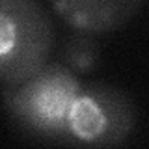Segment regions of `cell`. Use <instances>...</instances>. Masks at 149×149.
Segmentation results:
<instances>
[{
	"mask_svg": "<svg viewBox=\"0 0 149 149\" xmlns=\"http://www.w3.org/2000/svg\"><path fill=\"white\" fill-rule=\"evenodd\" d=\"M134 127V106L110 86L80 88L69 112V138L88 146H118Z\"/></svg>",
	"mask_w": 149,
	"mask_h": 149,
	"instance_id": "3",
	"label": "cell"
},
{
	"mask_svg": "<svg viewBox=\"0 0 149 149\" xmlns=\"http://www.w3.org/2000/svg\"><path fill=\"white\" fill-rule=\"evenodd\" d=\"M80 84L69 67L43 65L17 84H9L4 93L8 110L22 125L52 138H69V112Z\"/></svg>",
	"mask_w": 149,
	"mask_h": 149,
	"instance_id": "1",
	"label": "cell"
},
{
	"mask_svg": "<svg viewBox=\"0 0 149 149\" xmlns=\"http://www.w3.org/2000/svg\"><path fill=\"white\" fill-rule=\"evenodd\" d=\"M52 47V24L34 0H0V80L17 84L39 71Z\"/></svg>",
	"mask_w": 149,
	"mask_h": 149,
	"instance_id": "2",
	"label": "cell"
},
{
	"mask_svg": "<svg viewBox=\"0 0 149 149\" xmlns=\"http://www.w3.org/2000/svg\"><path fill=\"white\" fill-rule=\"evenodd\" d=\"M63 56L71 71H80V73L91 71L99 60V47H97L93 34L77 30V34L69 37Z\"/></svg>",
	"mask_w": 149,
	"mask_h": 149,
	"instance_id": "5",
	"label": "cell"
},
{
	"mask_svg": "<svg viewBox=\"0 0 149 149\" xmlns=\"http://www.w3.org/2000/svg\"><path fill=\"white\" fill-rule=\"evenodd\" d=\"M143 0H52L54 9L74 30L102 34L123 26Z\"/></svg>",
	"mask_w": 149,
	"mask_h": 149,
	"instance_id": "4",
	"label": "cell"
}]
</instances>
